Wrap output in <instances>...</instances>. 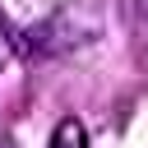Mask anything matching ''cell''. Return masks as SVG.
I'll return each mask as SVG.
<instances>
[{"mask_svg":"<svg viewBox=\"0 0 148 148\" xmlns=\"http://www.w3.org/2000/svg\"><path fill=\"white\" fill-rule=\"evenodd\" d=\"M51 148H88V130H83V120L65 116V120L56 125V134H51Z\"/></svg>","mask_w":148,"mask_h":148,"instance_id":"1","label":"cell"},{"mask_svg":"<svg viewBox=\"0 0 148 148\" xmlns=\"http://www.w3.org/2000/svg\"><path fill=\"white\" fill-rule=\"evenodd\" d=\"M9 60H14V37H9L5 28H0V69H5Z\"/></svg>","mask_w":148,"mask_h":148,"instance_id":"2","label":"cell"},{"mask_svg":"<svg viewBox=\"0 0 148 148\" xmlns=\"http://www.w3.org/2000/svg\"><path fill=\"white\" fill-rule=\"evenodd\" d=\"M143 9H148V0H143Z\"/></svg>","mask_w":148,"mask_h":148,"instance_id":"3","label":"cell"}]
</instances>
